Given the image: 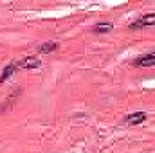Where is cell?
I'll return each instance as SVG.
<instances>
[{
  "instance_id": "obj_1",
  "label": "cell",
  "mask_w": 155,
  "mask_h": 153,
  "mask_svg": "<svg viewBox=\"0 0 155 153\" xmlns=\"http://www.w3.org/2000/svg\"><path fill=\"white\" fill-rule=\"evenodd\" d=\"M155 25V13H148V15H143L139 20L132 22L128 25V29L135 31V29H143V27H153Z\"/></svg>"
},
{
  "instance_id": "obj_2",
  "label": "cell",
  "mask_w": 155,
  "mask_h": 153,
  "mask_svg": "<svg viewBox=\"0 0 155 153\" xmlns=\"http://www.w3.org/2000/svg\"><path fill=\"white\" fill-rule=\"evenodd\" d=\"M40 65H41V61H40V58H36V56H25L20 61H16V67L18 69H36Z\"/></svg>"
},
{
  "instance_id": "obj_3",
  "label": "cell",
  "mask_w": 155,
  "mask_h": 153,
  "mask_svg": "<svg viewBox=\"0 0 155 153\" xmlns=\"http://www.w3.org/2000/svg\"><path fill=\"white\" fill-rule=\"evenodd\" d=\"M134 67H155V50L139 56V58L134 61Z\"/></svg>"
},
{
  "instance_id": "obj_4",
  "label": "cell",
  "mask_w": 155,
  "mask_h": 153,
  "mask_svg": "<svg viewBox=\"0 0 155 153\" xmlns=\"http://www.w3.org/2000/svg\"><path fill=\"white\" fill-rule=\"evenodd\" d=\"M146 121V114L144 112H135V114H130L124 117V124H141V122H144Z\"/></svg>"
},
{
  "instance_id": "obj_5",
  "label": "cell",
  "mask_w": 155,
  "mask_h": 153,
  "mask_svg": "<svg viewBox=\"0 0 155 153\" xmlns=\"http://www.w3.org/2000/svg\"><path fill=\"white\" fill-rule=\"evenodd\" d=\"M96 34H103V33H108V31H112V24L110 22H99V24H96L94 25V29H92Z\"/></svg>"
},
{
  "instance_id": "obj_6",
  "label": "cell",
  "mask_w": 155,
  "mask_h": 153,
  "mask_svg": "<svg viewBox=\"0 0 155 153\" xmlns=\"http://www.w3.org/2000/svg\"><path fill=\"white\" fill-rule=\"evenodd\" d=\"M16 69H18V67H16V63H11V65H7V67L4 69L2 76H0V83H4V81H5L7 77H9L11 74H13V72H15V70H16Z\"/></svg>"
},
{
  "instance_id": "obj_7",
  "label": "cell",
  "mask_w": 155,
  "mask_h": 153,
  "mask_svg": "<svg viewBox=\"0 0 155 153\" xmlns=\"http://www.w3.org/2000/svg\"><path fill=\"white\" fill-rule=\"evenodd\" d=\"M56 49H58V43H56V41H47V43H43V45L38 47L40 52H52V50H56Z\"/></svg>"
}]
</instances>
